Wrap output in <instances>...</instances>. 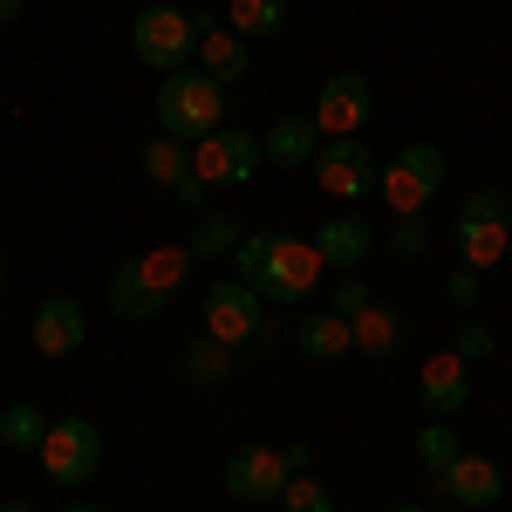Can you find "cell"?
<instances>
[{"label": "cell", "mask_w": 512, "mask_h": 512, "mask_svg": "<svg viewBox=\"0 0 512 512\" xmlns=\"http://www.w3.org/2000/svg\"><path fill=\"white\" fill-rule=\"evenodd\" d=\"M219 123H226V89L205 76L198 62L158 82V130H164V137H178V144H198V137H212Z\"/></svg>", "instance_id": "6da1fadb"}, {"label": "cell", "mask_w": 512, "mask_h": 512, "mask_svg": "<svg viewBox=\"0 0 512 512\" xmlns=\"http://www.w3.org/2000/svg\"><path fill=\"white\" fill-rule=\"evenodd\" d=\"M198 41H205V21L185 14V7H144L137 21H130V48H137V62L144 69H158V76H178V69H192L198 62Z\"/></svg>", "instance_id": "7a4b0ae2"}, {"label": "cell", "mask_w": 512, "mask_h": 512, "mask_svg": "<svg viewBox=\"0 0 512 512\" xmlns=\"http://www.w3.org/2000/svg\"><path fill=\"white\" fill-rule=\"evenodd\" d=\"M35 458H41V478H48V485H62V492H82L89 478L103 472V431H96L89 417H55Z\"/></svg>", "instance_id": "3957f363"}, {"label": "cell", "mask_w": 512, "mask_h": 512, "mask_svg": "<svg viewBox=\"0 0 512 512\" xmlns=\"http://www.w3.org/2000/svg\"><path fill=\"white\" fill-rule=\"evenodd\" d=\"M321 267H328V260L315 253V239L274 233V246H267V267L253 274V287H260V301H267V308H301V301L321 287Z\"/></svg>", "instance_id": "277c9868"}, {"label": "cell", "mask_w": 512, "mask_h": 512, "mask_svg": "<svg viewBox=\"0 0 512 512\" xmlns=\"http://www.w3.org/2000/svg\"><path fill=\"white\" fill-rule=\"evenodd\" d=\"M205 335L212 342H226V349H246V342H260L267 335V301H260V287L253 280H212L205 287Z\"/></svg>", "instance_id": "5b68a950"}, {"label": "cell", "mask_w": 512, "mask_h": 512, "mask_svg": "<svg viewBox=\"0 0 512 512\" xmlns=\"http://www.w3.org/2000/svg\"><path fill=\"white\" fill-rule=\"evenodd\" d=\"M383 205H390L396 219H410V212H424L437 192H444V151L437 144H403L390 164H383Z\"/></svg>", "instance_id": "8992f818"}, {"label": "cell", "mask_w": 512, "mask_h": 512, "mask_svg": "<svg viewBox=\"0 0 512 512\" xmlns=\"http://www.w3.org/2000/svg\"><path fill=\"white\" fill-rule=\"evenodd\" d=\"M315 185L328 198L355 205V198H369L376 185H383V164H376V151H369L362 137H328L321 158H315Z\"/></svg>", "instance_id": "52a82bcc"}, {"label": "cell", "mask_w": 512, "mask_h": 512, "mask_svg": "<svg viewBox=\"0 0 512 512\" xmlns=\"http://www.w3.org/2000/svg\"><path fill=\"white\" fill-rule=\"evenodd\" d=\"M260 164H267L260 137H253V130H233V123H219L212 137H198V144H192V171L212 185V192H219V185H246Z\"/></svg>", "instance_id": "ba28073f"}, {"label": "cell", "mask_w": 512, "mask_h": 512, "mask_svg": "<svg viewBox=\"0 0 512 512\" xmlns=\"http://www.w3.org/2000/svg\"><path fill=\"white\" fill-rule=\"evenodd\" d=\"M287 451L280 444H239L233 458H226V492H233L239 506H280V492H287Z\"/></svg>", "instance_id": "9c48e42d"}, {"label": "cell", "mask_w": 512, "mask_h": 512, "mask_svg": "<svg viewBox=\"0 0 512 512\" xmlns=\"http://www.w3.org/2000/svg\"><path fill=\"white\" fill-rule=\"evenodd\" d=\"M308 117L321 123V137H362V123L376 117V89H369V76L342 69V76H328L315 89V110Z\"/></svg>", "instance_id": "30bf717a"}, {"label": "cell", "mask_w": 512, "mask_h": 512, "mask_svg": "<svg viewBox=\"0 0 512 512\" xmlns=\"http://www.w3.org/2000/svg\"><path fill=\"white\" fill-rule=\"evenodd\" d=\"M437 492L451 499V506L465 512H485L506 499V472H499V458H485V451H458L444 472H437Z\"/></svg>", "instance_id": "8fae6325"}, {"label": "cell", "mask_w": 512, "mask_h": 512, "mask_svg": "<svg viewBox=\"0 0 512 512\" xmlns=\"http://www.w3.org/2000/svg\"><path fill=\"white\" fill-rule=\"evenodd\" d=\"M28 335H35L41 355H55V362H62V355H76L82 342H89V315H82L76 294H48V301L35 308V321H28Z\"/></svg>", "instance_id": "7c38bea8"}, {"label": "cell", "mask_w": 512, "mask_h": 512, "mask_svg": "<svg viewBox=\"0 0 512 512\" xmlns=\"http://www.w3.org/2000/svg\"><path fill=\"white\" fill-rule=\"evenodd\" d=\"M417 396H424V410L431 417H458L465 403H472V362L465 355H431L424 369H417Z\"/></svg>", "instance_id": "4fadbf2b"}, {"label": "cell", "mask_w": 512, "mask_h": 512, "mask_svg": "<svg viewBox=\"0 0 512 512\" xmlns=\"http://www.w3.org/2000/svg\"><path fill=\"white\" fill-rule=\"evenodd\" d=\"M321 123L315 117H274L267 130H260V151H267V164H280V171H315V158H321Z\"/></svg>", "instance_id": "5bb4252c"}, {"label": "cell", "mask_w": 512, "mask_h": 512, "mask_svg": "<svg viewBox=\"0 0 512 512\" xmlns=\"http://www.w3.org/2000/svg\"><path fill=\"white\" fill-rule=\"evenodd\" d=\"M451 246H458V267H472V274H492L499 260L512 253V226L499 219H451Z\"/></svg>", "instance_id": "9a60e30c"}, {"label": "cell", "mask_w": 512, "mask_h": 512, "mask_svg": "<svg viewBox=\"0 0 512 512\" xmlns=\"http://www.w3.org/2000/svg\"><path fill=\"white\" fill-rule=\"evenodd\" d=\"M294 349L308 355V362H342V355L355 349V328H349V315H301L294 321Z\"/></svg>", "instance_id": "2e32d148"}, {"label": "cell", "mask_w": 512, "mask_h": 512, "mask_svg": "<svg viewBox=\"0 0 512 512\" xmlns=\"http://www.w3.org/2000/svg\"><path fill=\"white\" fill-rule=\"evenodd\" d=\"M198 69L219 82V89H233V82H246V69H253V48H246V35H233V28H205Z\"/></svg>", "instance_id": "e0dca14e"}, {"label": "cell", "mask_w": 512, "mask_h": 512, "mask_svg": "<svg viewBox=\"0 0 512 512\" xmlns=\"http://www.w3.org/2000/svg\"><path fill=\"white\" fill-rule=\"evenodd\" d=\"M369 246H376V233L355 219V212H342V219H328L315 233V253L328 260V267H342V274H355L362 260H369Z\"/></svg>", "instance_id": "ac0fdd59"}, {"label": "cell", "mask_w": 512, "mask_h": 512, "mask_svg": "<svg viewBox=\"0 0 512 512\" xmlns=\"http://www.w3.org/2000/svg\"><path fill=\"white\" fill-rule=\"evenodd\" d=\"M349 328H355V355H376V362L410 342V321H403V308H383V301H369V308H362Z\"/></svg>", "instance_id": "d6986e66"}, {"label": "cell", "mask_w": 512, "mask_h": 512, "mask_svg": "<svg viewBox=\"0 0 512 512\" xmlns=\"http://www.w3.org/2000/svg\"><path fill=\"white\" fill-rule=\"evenodd\" d=\"M233 369H239V349L212 342V335H198V342H185V349H178V376H185L192 390H219Z\"/></svg>", "instance_id": "ffe728a7"}, {"label": "cell", "mask_w": 512, "mask_h": 512, "mask_svg": "<svg viewBox=\"0 0 512 512\" xmlns=\"http://www.w3.org/2000/svg\"><path fill=\"white\" fill-rule=\"evenodd\" d=\"M164 301H171V294H158L151 280L137 274V260L110 274V315H123V321H158V315H164Z\"/></svg>", "instance_id": "44dd1931"}, {"label": "cell", "mask_w": 512, "mask_h": 512, "mask_svg": "<svg viewBox=\"0 0 512 512\" xmlns=\"http://www.w3.org/2000/svg\"><path fill=\"white\" fill-rule=\"evenodd\" d=\"M137 164H144V178H151V185L178 192V185L192 178V144H178V137H164V130H158V137L137 151Z\"/></svg>", "instance_id": "7402d4cb"}, {"label": "cell", "mask_w": 512, "mask_h": 512, "mask_svg": "<svg viewBox=\"0 0 512 512\" xmlns=\"http://www.w3.org/2000/svg\"><path fill=\"white\" fill-rule=\"evenodd\" d=\"M239 219H226V212H198V226H192V239H185V246H192V260H233L239 253Z\"/></svg>", "instance_id": "603a6c76"}, {"label": "cell", "mask_w": 512, "mask_h": 512, "mask_svg": "<svg viewBox=\"0 0 512 512\" xmlns=\"http://www.w3.org/2000/svg\"><path fill=\"white\" fill-rule=\"evenodd\" d=\"M192 246H151V253H144V260H137V274L151 280V287H158V294H178V287H185V280H192Z\"/></svg>", "instance_id": "cb8c5ba5"}, {"label": "cell", "mask_w": 512, "mask_h": 512, "mask_svg": "<svg viewBox=\"0 0 512 512\" xmlns=\"http://www.w3.org/2000/svg\"><path fill=\"white\" fill-rule=\"evenodd\" d=\"M226 28L246 35V41L280 35V28H287V0H233V7H226Z\"/></svg>", "instance_id": "d4e9b609"}, {"label": "cell", "mask_w": 512, "mask_h": 512, "mask_svg": "<svg viewBox=\"0 0 512 512\" xmlns=\"http://www.w3.org/2000/svg\"><path fill=\"white\" fill-rule=\"evenodd\" d=\"M48 424H55V417H41L35 403H7V410H0V444H7V451H41Z\"/></svg>", "instance_id": "484cf974"}, {"label": "cell", "mask_w": 512, "mask_h": 512, "mask_svg": "<svg viewBox=\"0 0 512 512\" xmlns=\"http://www.w3.org/2000/svg\"><path fill=\"white\" fill-rule=\"evenodd\" d=\"M451 458H458V431H451V417H431V424L417 431V465L437 478L444 465H451Z\"/></svg>", "instance_id": "4316f807"}, {"label": "cell", "mask_w": 512, "mask_h": 512, "mask_svg": "<svg viewBox=\"0 0 512 512\" xmlns=\"http://www.w3.org/2000/svg\"><path fill=\"white\" fill-rule=\"evenodd\" d=\"M280 512H335V492L321 485V478H287V492H280Z\"/></svg>", "instance_id": "83f0119b"}, {"label": "cell", "mask_w": 512, "mask_h": 512, "mask_svg": "<svg viewBox=\"0 0 512 512\" xmlns=\"http://www.w3.org/2000/svg\"><path fill=\"white\" fill-rule=\"evenodd\" d=\"M390 246H396V260H424V253H431V226H424V212L396 219V226H390Z\"/></svg>", "instance_id": "f1b7e54d"}, {"label": "cell", "mask_w": 512, "mask_h": 512, "mask_svg": "<svg viewBox=\"0 0 512 512\" xmlns=\"http://www.w3.org/2000/svg\"><path fill=\"white\" fill-rule=\"evenodd\" d=\"M478 294H485V274H472V267H451V280H444V301L472 315V308H478Z\"/></svg>", "instance_id": "f546056e"}, {"label": "cell", "mask_w": 512, "mask_h": 512, "mask_svg": "<svg viewBox=\"0 0 512 512\" xmlns=\"http://www.w3.org/2000/svg\"><path fill=\"white\" fill-rule=\"evenodd\" d=\"M369 301H376V294H369V280H362V274H342V280H335V301H328V308L355 321L362 308H369Z\"/></svg>", "instance_id": "4dcf8cb0"}, {"label": "cell", "mask_w": 512, "mask_h": 512, "mask_svg": "<svg viewBox=\"0 0 512 512\" xmlns=\"http://www.w3.org/2000/svg\"><path fill=\"white\" fill-rule=\"evenodd\" d=\"M465 219H499V226H512V198L499 185H485V192L465 198Z\"/></svg>", "instance_id": "1f68e13d"}, {"label": "cell", "mask_w": 512, "mask_h": 512, "mask_svg": "<svg viewBox=\"0 0 512 512\" xmlns=\"http://www.w3.org/2000/svg\"><path fill=\"white\" fill-rule=\"evenodd\" d=\"M492 349H499V342H492V328H485V321H458V349H451V355H465V362H485Z\"/></svg>", "instance_id": "d6a6232c"}, {"label": "cell", "mask_w": 512, "mask_h": 512, "mask_svg": "<svg viewBox=\"0 0 512 512\" xmlns=\"http://www.w3.org/2000/svg\"><path fill=\"white\" fill-rule=\"evenodd\" d=\"M267 246H274V233H246V239H239V253H233V260H239V280H253L260 267H267Z\"/></svg>", "instance_id": "836d02e7"}, {"label": "cell", "mask_w": 512, "mask_h": 512, "mask_svg": "<svg viewBox=\"0 0 512 512\" xmlns=\"http://www.w3.org/2000/svg\"><path fill=\"white\" fill-rule=\"evenodd\" d=\"M205 192H212V185H205V178H185V185H178V205H192V212H205Z\"/></svg>", "instance_id": "e575fe53"}, {"label": "cell", "mask_w": 512, "mask_h": 512, "mask_svg": "<svg viewBox=\"0 0 512 512\" xmlns=\"http://www.w3.org/2000/svg\"><path fill=\"white\" fill-rule=\"evenodd\" d=\"M280 451H287V465H294V478H301L308 465H315V451H308V444H280Z\"/></svg>", "instance_id": "d590c367"}, {"label": "cell", "mask_w": 512, "mask_h": 512, "mask_svg": "<svg viewBox=\"0 0 512 512\" xmlns=\"http://www.w3.org/2000/svg\"><path fill=\"white\" fill-rule=\"evenodd\" d=\"M7 21H21V0H0V28H7Z\"/></svg>", "instance_id": "8d00e7d4"}, {"label": "cell", "mask_w": 512, "mask_h": 512, "mask_svg": "<svg viewBox=\"0 0 512 512\" xmlns=\"http://www.w3.org/2000/svg\"><path fill=\"white\" fill-rule=\"evenodd\" d=\"M0 512H35V506H28V499H7V506H0Z\"/></svg>", "instance_id": "74e56055"}, {"label": "cell", "mask_w": 512, "mask_h": 512, "mask_svg": "<svg viewBox=\"0 0 512 512\" xmlns=\"http://www.w3.org/2000/svg\"><path fill=\"white\" fill-rule=\"evenodd\" d=\"M390 512H431V506H390Z\"/></svg>", "instance_id": "f35d334b"}, {"label": "cell", "mask_w": 512, "mask_h": 512, "mask_svg": "<svg viewBox=\"0 0 512 512\" xmlns=\"http://www.w3.org/2000/svg\"><path fill=\"white\" fill-rule=\"evenodd\" d=\"M0 301H7V267H0Z\"/></svg>", "instance_id": "ab89813d"}, {"label": "cell", "mask_w": 512, "mask_h": 512, "mask_svg": "<svg viewBox=\"0 0 512 512\" xmlns=\"http://www.w3.org/2000/svg\"><path fill=\"white\" fill-rule=\"evenodd\" d=\"M69 512H96V506H82V499H76V506H69Z\"/></svg>", "instance_id": "60d3db41"}]
</instances>
